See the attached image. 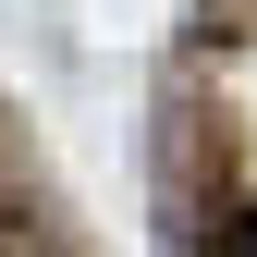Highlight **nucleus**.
<instances>
[{"label":"nucleus","mask_w":257,"mask_h":257,"mask_svg":"<svg viewBox=\"0 0 257 257\" xmlns=\"http://www.w3.org/2000/svg\"><path fill=\"white\" fill-rule=\"evenodd\" d=\"M233 257H257V208H245V220H233Z\"/></svg>","instance_id":"obj_1"}]
</instances>
